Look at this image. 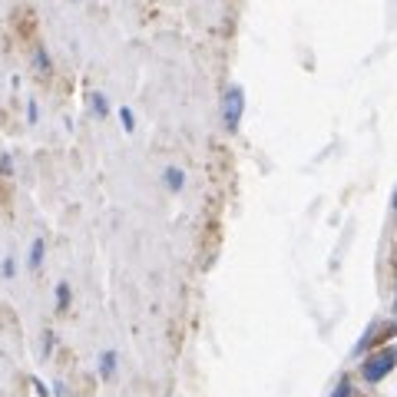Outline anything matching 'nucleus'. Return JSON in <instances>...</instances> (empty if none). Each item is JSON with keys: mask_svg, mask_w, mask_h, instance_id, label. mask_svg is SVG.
Here are the masks:
<instances>
[{"mask_svg": "<svg viewBox=\"0 0 397 397\" xmlns=\"http://www.w3.org/2000/svg\"><path fill=\"white\" fill-rule=\"evenodd\" d=\"M394 364H397V351H394V347H384V351H377L374 358L364 361L361 374H364V381H368V384H377V381H384L387 374L394 371Z\"/></svg>", "mask_w": 397, "mask_h": 397, "instance_id": "f257e3e1", "label": "nucleus"}, {"mask_svg": "<svg viewBox=\"0 0 397 397\" xmlns=\"http://www.w3.org/2000/svg\"><path fill=\"white\" fill-rule=\"evenodd\" d=\"M242 113H245V89L232 87L222 99V120H225V129H229V133H236L238 126H242Z\"/></svg>", "mask_w": 397, "mask_h": 397, "instance_id": "f03ea898", "label": "nucleus"}, {"mask_svg": "<svg viewBox=\"0 0 397 397\" xmlns=\"http://www.w3.org/2000/svg\"><path fill=\"white\" fill-rule=\"evenodd\" d=\"M30 70H34L40 80H47V76L53 73V60H50L47 47H40V43H34V47H30Z\"/></svg>", "mask_w": 397, "mask_h": 397, "instance_id": "7ed1b4c3", "label": "nucleus"}, {"mask_svg": "<svg viewBox=\"0 0 397 397\" xmlns=\"http://www.w3.org/2000/svg\"><path fill=\"white\" fill-rule=\"evenodd\" d=\"M43 261H47V238L37 236L30 242V252H27V268H30V272H40Z\"/></svg>", "mask_w": 397, "mask_h": 397, "instance_id": "20e7f679", "label": "nucleus"}, {"mask_svg": "<svg viewBox=\"0 0 397 397\" xmlns=\"http://www.w3.org/2000/svg\"><path fill=\"white\" fill-rule=\"evenodd\" d=\"M87 103H89V113H93L96 120H110V96H106V93L93 89V93H87Z\"/></svg>", "mask_w": 397, "mask_h": 397, "instance_id": "39448f33", "label": "nucleus"}, {"mask_svg": "<svg viewBox=\"0 0 397 397\" xmlns=\"http://www.w3.org/2000/svg\"><path fill=\"white\" fill-rule=\"evenodd\" d=\"M162 182H166L169 192H182V189H186V173H182L179 166H166V169H162Z\"/></svg>", "mask_w": 397, "mask_h": 397, "instance_id": "423d86ee", "label": "nucleus"}, {"mask_svg": "<svg viewBox=\"0 0 397 397\" xmlns=\"http://www.w3.org/2000/svg\"><path fill=\"white\" fill-rule=\"evenodd\" d=\"M99 377L103 381H110V377H116V364H120V354L116 351H99Z\"/></svg>", "mask_w": 397, "mask_h": 397, "instance_id": "0eeeda50", "label": "nucleus"}, {"mask_svg": "<svg viewBox=\"0 0 397 397\" xmlns=\"http://www.w3.org/2000/svg\"><path fill=\"white\" fill-rule=\"evenodd\" d=\"M53 301H57V311H66L70 308V301H73V288L66 285V282H57V288H53Z\"/></svg>", "mask_w": 397, "mask_h": 397, "instance_id": "6e6552de", "label": "nucleus"}, {"mask_svg": "<svg viewBox=\"0 0 397 397\" xmlns=\"http://www.w3.org/2000/svg\"><path fill=\"white\" fill-rule=\"evenodd\" d=\"M0 278H7V282L17 278V259H13V255H3V259H0Z\"/></svg>", "mask_w": 397, "mask_h": 397, "instance_id": "1a4fd4ad", "label": "nucleus"}, {"mask_svg": "<svg viewBox=\"0 0 397 397\" xmlns=\"http://www.w3.org/2000/svg\"><path fill=\"white\" fill-rule=\"evenodd\" d=\"M120 123H123V133H133L136 129V116L129 106H120Z\"/></svg>", "mask_w": 397, "mask_h": 397, "instance_id": "9d476101", "label": "nucleus"}, {"mask_svg": "<svg viewBox=\"0 0 397 397\" xmlns=\"http://www.w3.org/2000/svg\"><path fill=\"white\" fill-rule=\"evenodd\" d=\"M10 175H13V156L0 152V179H10Z\"/></svg>", "mask_w": 397, "mask_h": 397, "instance_id": "9b49d317", "label": "nucleus"}, {"mask_svg": "<svg viewBox=\"0 0 397 397\" xmlns=\"http://www.w3.org/2000/svg\"><path fill=\"white\" fill-rule=\"evenodd\" d=\"M27 123H30V126L40 123V106H37V99H27Z\"/></svg>", "mask_w": 397, "mask_h": 397, "instance_id": "f8f14e48", "label": "nucleus"}, {"mask_svg": "<svg viewBox=\"0 0 397 397\" xmlns=\"http://www.w3.org/2000/svg\"><path fill=\"white\" fill-rule=\"evenodd\" d=\"M53 341H57V335H53V331H43V358L53 354Z\"/></svg>", "mask_w": 397, "mask_h": 397, "instance_id": "ddd939ff", "label": "nucleus"}, {"mask_svg": "<svg viewBox=\"0 0 397 397\" xmlns=\"http://www.w3.org/2000/svg\"><path fill=\"white\" fill-rule=\"evenodd\" d=\"M347 394H351V384H347V381H341V384L335 387V394H331V397H347Z\"/></svg>", "mask_w": 397, "mask_h": 397, "instance_id": "4468645a", "label": "nucleus"}, {"mask_svg": "<svg viewBox=\"0 0 397 397\" xmlns=\"http://www.w3.org/2000/svg\"><path fill=\"white\" fill-rule=\"evenodd\" d=\"M391 205H394V209H397V189H394V198H391Z\"/></svg>", "mask_w": 397, "mask_h": 397, "instance_id": "2eb2a0df", "label": "nucleus"}, {"mask_svg": "<svg viewBox=\"0 0 397 397\" xmlns=\"http://www.w3.org/2000/svg\"><path fill=\"white\" fill-rule=\"evenodd\" d=\"M73 3H76V0H73Z\"/></svg>", "mask_w": 397, "mask_h": 397, "instance_id": "dca6fc26", "label": "nucleus"}]
</instances>
